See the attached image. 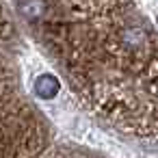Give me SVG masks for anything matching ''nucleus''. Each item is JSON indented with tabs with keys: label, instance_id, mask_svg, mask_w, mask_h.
<instances>
[{
	"label": "nucleus",
	"instance_id": "obj_1",
	"mask_svg": "<svg viewBox=\"0 0 158 158\" xmlns=\"http://www.w3.org/2000/svg\"><path fill=\"white\" fill-rule=\"evenodd\" d=\"M59 91H61V82H59V78L52 76V74H41V76L35 80V93H37V98H41V100H52V98L59 95Z\"/></svg>",
	"mask_w": 158,
	"mask_h": 158
},
{
	"label": "nucleus",
	"instance_id": "obj_2",
	"mask_svg": "<svg viewBox=\"0 0 158 158\" xmlns=\"http://www.w3.org/2000/svg\"><path fill=\"white\" fill-rule=\"evenodd\" d=\"M22 11H24L26 18H39L41 11H44V2L41 0H26L22 5Z\"/></svg>",
	"mask_w": 158,
	"mask_h": 158
},
{
	"label": "nucleus",
	"instance_id": "obj_3",
	"mask_svg": "<svg viewBox=\"0 0 158 158\" xmlns=\"http://www.w3.org/2000/svg\"><path fill=\"white\" fill-rule=\"evenodd\" d=\"M156 24H158V18H156Z\"/></svg>",
	"mask_w": 158,
	"mask_h": 158
},
{
	"label": "nucleus",
	"instance_id": "obj_4",
	"mask_svg": "<svg viewBox=\"0 0 158 158\" xmlns=\"http://www.w3.org/2000/svg\"><path fill=\"white\" fill-rule=\"evenodd\" d=\"M156 89H158V82H156Z\"/></svg>",
	"mask_w": 158,
	"mask_h": 158
}]
</instances>
